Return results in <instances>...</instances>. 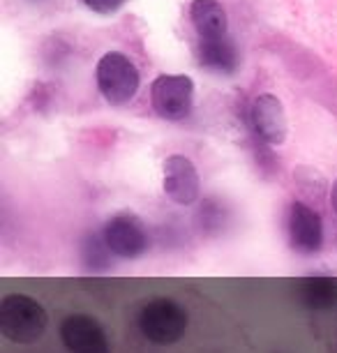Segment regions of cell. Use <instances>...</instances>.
I'll return each instance as SVG.
<instances>
[{"instance_id":"1","label":"cell","mask_w":337,"mask_h":353,"mask_svg":"<svg viewBox=\"0 0 337 353\" xmlns=\"http://www.w3.org/2000/svg\"><path fill=\"white\" fill-rule=\"evenodd\" d=\"M49 328L44 305L25 293H8L0 301V335L21 346L35 344Z\"/></svg>"},{"instance_id":"2","label":"cell","mask_w":337,"mask_h":353,"mask_svg":"<svg viewBox=\"0 0 337 353\" xmlns=\"http://www.w3.org/2000/svg\"><path fill=\"white\" fill-rule=\"evenodd\" d=\"M139 330L150 344L171 346L181 342L187 332L190 316L183 305H178L171 298H155L146 303L139 312Z\"/></svg>"},{"instance_id":"3","label":"cell","mask_w":337,"mask_h":353,"mask_svg":"<svg viewBox=\"0 0 337 353\" xmlns=\"http://www.w3.org/2000/svg\"><path fill=\"white\" fill-rule=\"evenodd\" d=\"M97 88H100L102 97L107 99L109 104L114 106H123L132 102L139 92V70L136 65L130 61L123 53H104L97 63Z\"/></svg>"},{"instance_id":"4","label":"cell","mask_w":337,"mask_h":353,"mask_svg":"<svg viewBox=\"0 0 337 353\" xmlns=\"http://www.w3.org/2000/svg\"><path fill=\"white\" fill-rule=\"evenodd\" d=\"M102 238L111 250V254L118 259H141L150 248V233L141 217L134 212H116L107 219L102 229Z\"/></svg>"},{"instance_id":"5","label":"cell","mask_w":337,"mask_h":353,"mask_svg":"<svg viewBox=\"0 0 337 353\" xmlns=\"http://www.w3.org/2000/svg\"><path fill=\"white\" fill-rule=\"evenodd\" d=\"M150 104L164 121H183L194 104V81L185 74H162L150 85Z\"/></svg>"},{"instance_id":"6","label":"cell","mask_w":337,"mask_h":353,"mask_svg":"<svg viewBox=\"0 0 337 353\" xmlns=\"http://www.w3.org/2000/svg\"><path fill=\"white\" fill-rule=\"evenodd\" d=\"M162 190L176 205H194L201 196V178L194 162L185 155H171L164 159Z\"/></svg>"},{"instance_id":"7","label":"cell","mask_w":337,"mask_h":353,"mask_svg":"<svg viewBox=\"0 0 337 353\" xmlns=\"http://www.w3.org/2000/svg\"><path fill=\"white\" fill-rule=\"evenodd\" d=\"M287 233L289 245L296 254L312 256L323 248V219L319 212L303 201H294L289 205Z\"/></svg>"},{"instance_id":"8","label":"cell","mask_w":337,"mask_h":353,"mask_svg":"<svg viewBox=\"0 0 337 353\" xmlns=\"http://www.w3.org/2000/svg\"><path fill=\"white\" fill-rule=\"evenodd\" d=\"M61 342L68 353H111L102 323L90 314H70L61 323Z\"/></svg>"},{"instance_id":"9","label":"cell","mask_w":337,"mask_h":353,"mask_svg":"<svg viewBox=\"0 0 337 353\" xmlns=\"http://www.w3.org/2000/svg\"><path fill=\"white\" fill-rule=\"evenodd\" d=\"M249 121L256 137L268 145H282L289 134V121L282 102L275 95H259L249 109Z\"/></svg>"},{"instance_id":"10","label":"cell","mask_w":337,"mask_h":353,"mask_svg":"<svg viewBox=\"0 0 337 353\" xmlns=\"http://www.w3.org/2000/svg\"><path fill=\"white\" fill-rule=\"evenodd\" d=\"M190 14L201 39L227 37V12L217 0H194L190 8Z\"/></svg>"},{"instance_id":"11","label":"cell","mask_w":337,"mask_h":353,"mask_svg":"<svg viewBox=\"0 0 337 353\" xmlns=\"http://www.w3.org/2000/svg\"><path fill=\"white\" fill-rule=\"evenodd\" d=\"M199 63L217 74H234L238 68V53L229 37L201 39L199 44Z\"/></svg>"},{"instance_id":"12","label":"cell","mask_w":337,"mask_h":353,"mask_svg":"<svg viewBox=\"0 0 337 353\" xmlns=\"http://www.w3.org/2000/svg\"><path fill=\"white\" fill-rule=\"evenodd\" d=\"M300 303L312 312H326L337 305V279L335 277H305L298 282Z\"/></svg>"},{"instance_id":"13","label":"cell","mask_w":337,"mask_h":353,"mask_svg":"<svg viewBox=\"0 0 337 353\" xmlns=\"http://www.w3.org/2000/svg\"><path fill=\"white\" fill-rule=\"evenodd\" d=\"M111 250L100 233H85L81 241V265L88 272H104L111 265Z\"/></svg>"},{"instance_id":"14","label":"cell","mask_w":337,"mask_h":353,"mask_svg":"<svg viewBox=\"0 0 337 353\" xmlns=\"http://www.w3.org/2000/svg\"><path fill=\"white\" fill-rule=\"evenodd\" d=\"M85 8H90L92 12H100V14H111L116 12L125 0H83Z\"/></svg>"},{"instance_id":"15","label":"cell","mask_w":337,"mask_h":353,"mask_svg":"<svg viewBox=\"0 0 337 353\" xmlns=\"http://www.w3.org/2000/svg\"><path fill=\"white\" fill-rule=\"evenodd\" d=\"M330 208L337 215V181L333 183V190H330Z\"/></svg>"}]
</instances>
